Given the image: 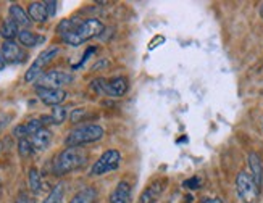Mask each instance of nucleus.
<instances>
[{
	"label": "nucleus",
	"mask_w": 263,
	"mask_h": 203,
	"mask_svg": "<svg viewBox=\"0 0 263 203\" xmlns=\"http://www.w3.org/2000/svg\"><path fill=\"white\" fill-rule=\"evenodd\" d=\"M249 168H251V176L254 178L255 184L262 187V184H263V165H262V158L259 153H255V152L249 153Z\"/></svg>",
	"instance_id": "2eb2a0df"
},
{
	"label": "nucleus",
	"mask_w": 263,
	"mask_h": 203,
	"mask_svg": "<svg viewBox=\"0 0 263 203\" xmlns=\"http://www.w3.org/2000/svg\"><path fill=\"white\" fill-rule=\"evenodd\" d=\"M86 116V110H81V108H78V110H74L71 113V123H79V121Z\"/></svg>",
	"instance_id": "a878e982"
},
{
	"label": "nucleus",
	"mask_w": 263,
	"mask_h": 203,
	"mask_svg": "<svg viewBox=\"0 0 263 203\" xmlns=\"http://www.w3.org/2000/svg\"><path fill=\"white\" fill-rule=\"evenodd\" d=\"M102 31H103V23L100 19L89 18V19H84V21H81L78 28L71 32H68L66 36H63L61 39H63L68 45L78 47L82 42H86V40H91L92 37L100 36Z\"/></svg>",
	"instance_id": "f03ea898"
},
{
	"label": "nucleus",
	"mask_w": 263,
	"mask_h": 203,
	"mask_svg": "<svg viewBox=\"0 0 263 203\" xmlns=\"http://www.w3.org/2000/svg\"><path fill=\"white\" fill-rule=\"evenodd\" d=\"M18 32H19L18 24L11 18L5 19L2 24V31H0V36H3L5 40H13V37H18Z\"/></svg>",
	"instance_id": "412c9836"
},
{
	"label": "nucleus",
	"mask_w": 263,
	"mask_h": 203,
	"mask_svg": "<svg viewBox=\"0 0 263 203\" xmlns=\"http://www.w3.org/2000/svg\"><path fill=\"white\" fill-rule=\"evenodd\" d=\"M103 134H105V131L100 124H82L70 131L65 139V144L66 147H81L100 140Z\"/></svg>",
	"instance_id": "7ed1b4c3"
},
{
	"label": "nucleus",
	"mask_w": 263,
	"mask_h": 203,
	"mask_svg": "<svg viewBox=\"0 0 263 203\" xmlns=\"http://www.w3.org/2000/svg\"><path fill=\"white\" fill-rule=\"evenodd\" d=\"M63 195H65V184L60 182V184H57L52 189L50 194L47 195L42 203H61L63 202Z\"/></svg>",
	"instance_id": "5701e85b"
},
{
	"label": "nucleus",
	"mask_w": 263,
	"mask_h": 203,
	"mask_svg": "<svg viewBox=\"0 0 263 203\" xmlns=\"http://www.w3.org/2000/svg\"><path fill=\"white\" fill-rule=\"evenodd\" d=\"M71 81H73L71 73L52 70L42 73V76L36 81V87H42V89H61V86L70 84Z\"/></svg>",
	"instance_id": "6e6552de"
},
{
	"label": "nucleus",
	"mask_w": 263,
	"mask_h": 203,
	"mask_svg": "<svg viewBox=\"0 0 263 203\" xmlns=\"http://www.w3.org/2000/svg\"><path fill=\"white\" fill-rule=\"evenodd\" d=\"M236 192L242 203H257L260 197V187L255 184L251 173L246 171L236 176Z\"/></svg>",
	"instance_id": "20e7f679"
},
{
	"label": "nucleus",
	"mask_w": 263,
	"mask_h": 203,
	"mask_svg": "<svg viewBox=\"0 0 263 203\" xmlns=\"http://www.w3.org/2000/svg\"><path fill=\"white\" fill-rule=\"evenodd\" d=\"M15 203H27V197H26V194H19Z\"/></svg>",
	"instance_id": "cd10ccee"
},
{
	"label": "nucleus",
	"mask_w": 263,
	"mask_h": 203,
	"mask_svg": "<svg viewBox=\"0 0 263 203\" xmlns=\"http://www.w3.org/2000/svg\"><path fill=\"white\" fill-rule=\"evenodd\" d=\"M202 203H223L220 199H205Z\"/></svg>",
	"instance_id": "c85d7f7f"
},
{
	"label": "nucleus",
	"mask_w": 263,
	"mask_h": 203,
	"mask_svg": "<svg viewBox=\"0 0 263 203\" xmlns=\"http://www.w3.org/2000/svg\"><path fill=\"white\" fill-rule=\"evenodd\" d=\"M42 129V121L40 119H31L24 124H19L13 129V135H16L19 139H29L31 135L39 132Z\"/></svg>",
	"instance_id": "ddd939ff"
},
{
	"label": "nucleus",
	"mask_w": 263,
	"mask_h": 203,
	"mask_svg": "<svg viewBox=\"0 0 263 203\" xmlns=\"http://www.w3.org/2000/svg\"><path fill=\"white\" fill-rule=\"evenodd\" d=\"M44 3H45V8H47V11H48V16H53L55 13H57L58 3H57V2H44Z\"/></svg>",
	"instance_id": "bb28decb"
},
{
	"label": "nucleus",
	"mask_w": 263,
	"mask_h": 203,
	"mask_svg": "<svg viewBox=\"0 0 263 203\" xmlns=\"http://www.w3.org/2000/svg\"><path fill=\"white\" fill-rule=\"evenodd\" d=\"M167 184H168V181L165 178L154 179L142 191L141 197H139V203H157L158 199L162 197V194L165 192V189H167Z\"/></svg>",
	"instance_id": "1a4fd4ad"
},
{
	"label": "nucleus",
	"mask_w": 263,
	"mask_h": 203,
	"mask_svg": "<svg viewBox=\"0 0 263 203\" xmlns=\"http://www.w3.org/2000/svg\"><path fill=\"white\" fill-rule=\"evenodd\" d=\"M66 119V108L63 106H53L52 113L48 116H44L42 124H61Z\"/></svg>",
	"instance_id": "6ab92c4d"
},
{
	"label": "nucleus",
	"mask_w": 263,
	"mask_h": 203,
	"mask_svg": "<svg viewBox=\"0 0 263 203\" xmlns=\"http://www.w3.org/2000/svg\"><path fill=\"white\" fill-rule=\"evenodd\" d=\"M0 53H2L5 63H21L26 58V53L15 40H5L0 47Z\"/></svg>",
	"instance_id": "9d476101"
},
{
	"label": "nucleus",
	"mask_w": 263,
	"mask_h": 203,
	"mask_svg": "<svg viewBox=\"0 0 263 203\" xmlns=\"http://www.w3.org/2000/svg\"><path fill=\"white\" fill-rule=\"evenodd\" d=\"M94 89L100 94H107V96L112 97H123L128 91V79L118 76L113 79H95L94 81Z\"/></svg>",
	"instance_id": "0eeeda50"
},
{
	"label": "nucleus",
	"mask_w": 263,
	"mask_h": 203,
	"mask_svg": "<svg viewBox=\"0 0 263 203\" xmlns=\"http://www.w3.org/2000/svg\"><path fill=\"white\" fill-rule=\"evenodd\" d=\"M97 189L95 187H84L74 195V197L70 200V203H97Z\"/></svg>",
	"instance_id": "f3484780"
},
{
	"label": "nucleus",
	"mask_w": 263,
	"mask_h": 203,
	"mask_svg": "<svg viewBox=\"0 0 263 203\" xmlns=\"http://www.w3.org/2000/svg\"><path fill=\"white\" fill-rule=\"evenodd\" d=\"M5 60H3V57H2V53H0V71H2L3 70V68H5Z\"/></svg>",
	"instance_id": "c756f323"
},
{
	"label": "nucleus",
	"mask_w": 263,
	"mask_h": 203,
	"mask_svg": "<svg viewBox=\"0 0 263 203\" xmlns=\"http://www.w3.org/2000/svg\"><path fill=\"white\" fill-rule=\"evenodd\" d=\"M120 161H121V153L116 150V148L105 150L102 153V157L92 165L91 176H102L110 171H115V169H118Z\"/></svg>",
	"instance_id": "423d86ee"
},
{
	"label": "nucleus",
	"mask_w": 263,
	"mask_h": 203,
	"mask_svg": "<svg viewBox=\"0 0 263 203\" xmlns=\"http://www.w3.org/2000/svg\"><path fill=\"white\" fill-rule=\"evenodd\" d=\"M259 11H260V16L263 18V3L260 5V8H259Z\"/></svg>",
	"instance_id": "7c9ffc66"
},
{
	"label": "nucleus",
	"mask_w": 263,
	"mask_h": 203,
	"mask_svg": "<svg viewBox=\"0 0 263 203\" xmlns=\"http://www.w3.org/2000/svg\"><path fill=\"white\" fill-rule=\"evenodd\" d=\"M87 161V152L81 147H68L66 150H63L53 163V171L55 174L63 176L66 173L76 171L86 165Z\"/></svg>",
	"instance_id": "f257e3e1"
},
{
	"label": "nucleus",
	"mask_w": 263,
	"mask_h": 203,
	"mask_svg": "<svg viewBox=\"0 0 263 203\" xmlns=\"http://www.w3.org/2000/svg\"><path fill=\"white\" fill-rule=\"evenodd\" d=\"M27 16L36 23H45L48 18V11L45 8V3L42 2H31L27 6Z\"/></svg>",
	"instance_id": "dca6fc26"
},
{
	"label": "nucleus",
	"mask_w": 263,
	"mask_h": 203,
	"mask_svg": "<svg viewBox=\"0 0 263 203\" xmlns=\"http://www.w3.org/2000/svg\"><path fill=\"white\" fill-rule=\"evenodd\" d=\"M36 94L44 105L48 106H60L66 99V92L63 89H42V87H36Z\"/></svg>",
	"instance_id": "9b49d317"
},
{
	"label": "nucleus",
	"mask_w": 263,
	"mask_h": 203,
	"mask_svg": "<svg viewBox=\"0 0 263 203\" xmlns=\"http://www.w3.org/2000/svg\"><path fill=\"white\" fill-rule=\"evenodd\" d=\"M200 184H202V181H200V178H197V176H194V178L183 182V186L186 189H189V191H197V189L200 187Z\"/></svg>",
	"instance_id": "393cba45"
},
{
	"label": "nucleus",
	"mask_w": 263,
	"mask_h": 203,
	"mask_svg": "<svg viewBox=\"0 0 263 203\" xmlns=\"http://www.w3.org/2000/svg\"><path fill=\"white\" fill-rule=\"evenodd\" d=\"M18 152H19V155H21V157H29V155H32L34 148L31 145L29 139H19V142H18Z\"/></svg>",
	"instance_id": "b1692460"
},
{
	"label": "nucleus",
	"mask_w": 263,
	"mask_h": 203,
	"mask_svg": "<svg viewBox=\"0 0 263 203\" xmlns=\"http://www.w3.org/2000/svg\"><path fill=\"white\" fill-rule=\"evenodd\" d=\"M18 40L24 47H36L42 40V37H39L37 34L31 32L29 29H21L18 32Z\"/></svg>",
	"instance_id": "aec40b11"
},
{
	"label": "nucleus",
	"mask_w": 263,
	"mask_h": 203,
	"mask_svg": "<svg viewBox=\"0 0 263 203\" xmlns=\"http://www.w3.org/2000/svg\"><path fill=\"white\" fill-rule=\"evenodd\" d=\"M27 184L32 194H39L42 191V181H40V174L37 171V168H31L27 173Z\"/></svg>",
	"instance_id": "4be33fe9"
},
{
	"label": "nucleus",
	"mask_w": 263,
	"mask_h": 203,
	"mask_svg": "<svg viewBox=\"0 0 263 203\" xmlns=\"http://www.w3.org/2000/svg\"><path fill=\"white\" fill-rule=\"evenodd\" d=\"M60 49L57 45H52V47H47L44 52H40L37 58L34 60V63L27 68V71L24 74V81L26 83H34V81H37L40 76H42L44 73V68L52 62V60L58 55Z\"/></svg>",
	"instance_id": "39448f33"
},
{
	"label": "nucleus",
	"mask_w": 263,
	"mask_h": 203,
	"mask_svg": "<svg viewBox=\"0 0 263 203\" xmlns=\"http://www.w3.org/2000/svg\"><path fill=\"white\" fill-rule=\"evenodd\" d=\"M131 200H133V191L126 181L118 182L115 191L110 194V203H131Z\"/></svg>",
	"instance_id": "f8f14e48"
},
{
	"label": "nucleus",
	"mask_w": 263,
	"mask_h": 203,
	"mask_svg": "<svg viewBox=\"0 0 263 203\" xmlns=\"http://www.w3.org/2000/svg\"><path fill=\"white\" fill-rule=\"evenodd\" d=\"M29 142L34 148V152H44V150H47V147L50 145V142H52V132L45 129V127H42L39 132L31 135Z\"/></svg>",
	"instance_id": "4468645a"
},
{
	"label": "nucleus",
	"mask_w": 263,
	"mask_h": 203,
	"mask_svg": "<svg viewBox=\"0 0 263 203\" xmlns=\"http://www.w3.org/2000/svg\"><path fill=\"white\" fill-rule=\"evenodd\" d=\"M10 18L15 21L18 26H23V28H27L31 24V18L27 16V11L23 10V6H19L16 3H13L10 6Z\"/></svg>",
	"instance_id": "a211bd4d"
}]
</instances>
